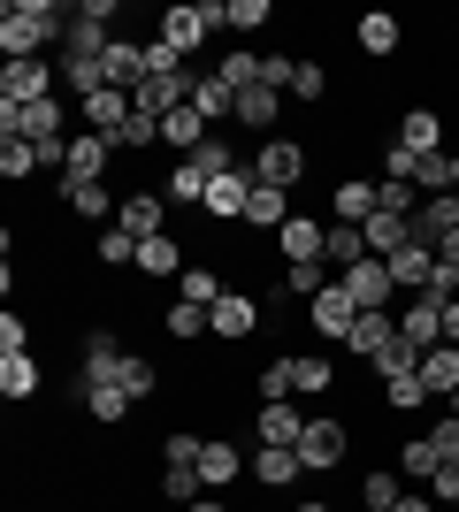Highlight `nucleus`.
Listing matches in <instances>:
<instances>
[{"mask_svg":"<svg viewBox=\"0 0 459 512\" xmlns=\"http://www.w3.org/2000/svg\"><path fill=\"white\" fill-rule=\"evenodd\" d=\"M62 31H69L62 0H8L0 8V54L8 62H39L46 46H62Z\"/></svg>","mask_w":459,"mask_h":512,"instance_id":"f257e3e1","label":"nucleus"},{"mask_svg":"<svg viewBox=\"0 0 459 512\" xmlns=\"http://www.w3.org/2000/svg\"><path fill=\"white\" fill-rule=\"evenodd\" d=\"M222 23H230V0H176V8H161V31H153V39L176 46V54L192 62V54L215 39Z\"/></svg>","mask_w":459,"mask_h":512,"instance_id":"f03ea898","label":"nucleus"},{"mask_svg":"<svg viewBox=\"0 0 459 512\" xmlns=\"http://www.w3.org/2000/svg\"><path fill=\"white\" fill-rule=\"evenodd\" d=\"M253 176L299 199V184L314 176V146H306V138H291V130H284V138H261V146H253Z\"/></svg>","mask_w":459,"mask_h":512,"instance_id":"7ed1b4c3","label":"nucleus"},{"mask_svg":"<svg viewBox=\"0 0 459 512\" xmlns=\"http://www.w3.org/2000/svg\"><path fill=\"white\" fill-rule=\"evenodd\" d=\"M0 138H23V146H54V138H69V92L31 100V107L0 100Z\"/></svg>","mask_w":459,"mask_h":512,"instance_id":"20e7f679","label":"nucleus"},{"mask_svg":"<svg viewBox=\"0 0 459 512\" xmlns=\"http://www.w3.org/2000/svg\"><path fill=\"white\" fill-rule=\"evenodd\" d=\"M345 459H352V421L345 413H314L306 436H299V467L306 474H337Z\"/></svg>","mask_w":459,"mask_h":512,"instance_id":"39448f33","label":"nucleus"},{"mask_svg":"<svg viewBox=\"0 0 459 512\" xmlns=\"http://www.w3.org/2000/svg\"><path fill=\"white\" fill-rule=\"evenodd\" d=\"M62 92V62H0V100L8 107H31V100H54Z\"/></svg>","mask_w":459,"mask_h":512,"instance_id":"423d86ee","label":"nucleus"},{"mask_svg":"<svg viewBox=\"0 0 459 512\" xmlns=\"http://www.w3.org/2000/svg\"><path fill=\"white\" fill-rule=\"evenodd\" d=\"M352 321H360V306H352L345 283H329V291H314V299H306V329H314V344H322V352L352 337Z\"/></svg>","mask_w":459,"mask_h":512,"instance_id":"0eeeda50","label":"nucleus"},{"mask_svg":"<svg viewBox=\"0 0 459 512\" xmlns=\"http://www.w3.org/2000/svg\"><path fill=\"white\" fill-rule=\"evenodd\" d=\"M169 192H161V184H131V192H123V207H115V230H131L138 245H146V237H161L169 230Z\"/></svg>","mask_w":459,"mask_h":512,"instance_id":"6e6552de","label":"nucleus"},{"mask_svg":"<svg viewBox=\"0 0 459 512\" xmlns=\"http://www.w3.org/2000/svg\"><path fill=\"white\" fill-rule=\"evenodd\" d=\"M268 245H276V260H284V268H306V260H322V245H329V214H291V222L268 237Z\"/></svg>","mask_w":459,"mask_h":512,"instance_id":"1a4fd4ad","label":"nucleus"},{"mask_svg":"<svg viewBox=\"0 0 459 512\" xmlns=\"http://www.w3.org/2000/svg\"><path fill=\"white\" fill-rule=\"evenodd\" d=\"M115 161H123V153H115L100 130H69V176H62V192H69V184H108Z\"/></svg>","mask_w":459,"mask_h":512,"instance_id":"9d476101","label":"nucleus"},{"mask_svg":"<svg viewBox=\"0 0 459 512\" xmlns=\"http://www.w3.org/2000/svg\"><path fill=\"white\" fill-rule=\"evenodd\" d=\"M253 474V451H238L230 436H207L199 444V482H207V497H222L230 482H245Z\"/></svg>","mask_w":459,"mask_h":512,"instance_id":"9b49d317","label":"nucleus"},{"mask_svg":"<svg viewBox=\"0 0 459 512\" xmlns=\"http://www.w3.org/2000/svg\"><path fill=\"white\" fill-rule=\"evenodd\" d=\"M253 184H261V176H253V161H245V169H230V176H215V184H207V199H199V214H207V222H245Z\"/></svg>","mask_w":459,"mask_h":512,"instance_id":"f8f14e48","label":"nucleus"},{"mask_svg":"<svg viewBox=\"0 0 459 512\" xmlns=\"http://www.w3.org/2000/svg\"><path fill=\"white\" fill-rule=\"evenodd\" d=\"M337 283L352 291V306H360V314H391V306H398V283H391V268H383L375 253L360 260V268H345Z\"/></svg>","mask_w":459,"mask_h":512,"instance_id":"ddd939ff","label":"nucleus"},{"mask_svg":"<svg viewBox=\"0 0 459 512\" xmlns=\"http://www.w3.org/2000/svg\"><path fill=\"white\" fill-rule=\"evenodd\" d=\"M261 321H268V306L253 299V291H238V283H230V299L207 314V329H215V344H245L253 329H261Z\"/></svg>","mask_w":459,"mask_h":512,"instance_id":"4468645a","label":"nucleus"},{"mask_svg":"<svg viewBox=\"0 0 459 512\" xmlns=\"http://www.w3.org/2000/svg\"><path fill=\"white\" fill-rule=\"evenodd\" d=\"M306 421L314 413H299V398H276V406H253V444H276V451H299Z\"/></svg>","mask_w":459,"mask_h":512,"instance_id":"2eb2a0df","label":"nucleus"},{"mask_svg":"<svg viewBox=\"0 0 459 512\" xmlns=\"http://www.w3.org/2000/svg\"><path fill=\"white\" fill-rule=\"evenodd\" d=\"M184 268H192V245H184L176 230H161V237L138 245V283H176Z\"/></svg>","mask_w":459,"mask_h":512,"instance_id":"dca6fc26","label":"nucleus"},{"mask_svg":"<svg viewBox=\"0 0 459 512\" xmlns=\"http://www.w3.org/2000/svg\"><path fill=\"white\" fill-rule=\"evenodd\" d=\"M131 115H138V100H131V92H92V100L85 107H77V130H100V138H108V146H115V138H123V130H131Z\"/></svg>","mask_w":459,"mask_h":512,"instance_id":"f3484780","label":"nucleus"},{"mask_svg":"<svg viewBox=\"0 0 459 512\" xmlns=\"http://www.w3.org/2000/svg\"><path fill=\"white\" fill-rule=\"evenodd\" d=\"M115 207H123V199H115L108 184H69V192H62V214L77 222V230H92V237L115 230Z\"/></svg>","mask_w":459,"mask_h":512,"instance_id":"a211bd4d","label":"nucleus"},{"mask_svg":"<svg viewBox=\"0 0 459 512\" xmlns=\"http://www.w3.org/2000/svg\"><path fill=\"white\" fill-rule=\"evenodd\" d=\"M238 130L253 146H261V138H284V92H268V85L238 92Z\"/></svg>","mask_w":459,"mask_h":512,"instance_id":"6ab92c4d","label":"nucleus"},{"mask_svg":"<svg viewBox=\"0 0 459 512\" xmlns=\"http://www.w3.org/2000/svg\"><path fill=\"white\" fill-rule=\"evenodd\" d=\"M391 138L406 153H444V107H398V123H391Z\"/></svg>","mask_w":459,"mask_h":512,"instance_id":"aec40b11","label":"nucleus"},{"mask_svg":"<svg viewBox=\"0 0 459 512\" xmlns=\"http://www.w3.org/2000/svg\"><path fill=\"white\" fill-rule=\"evenodd\" d=\"M352 46H360V54H368V62H391L398 46H406V23H398L391 8H368V16L352 23Z\"/></svg>","mask_w":459,"mask_h":512,"instance_id":"412c9836","label":"nucleus"},{"mask_svg":"<svg viewBox=\"0 0 459 512\" xmlns=\"http://www.w3.org/2000/svg\"><path fill=\"white\" fill-rule=\"evenodd\" d=\"M322 214H329V222H360V230H368V222H375V176H337Z\"/></svg>","mask_w":459,"mask_h":512,"instance_id":"4be33fe9","label":"nucleus"},{"mask_svg":"<svg viewBox=\"0 0 459 512\" xmlns=\"http://www.w3.org/2000/svg\"><path fill=\"white\" fill-rule=\"evenodd\" d=\"M176 299H184V306H207V314H215V306L230 299V276H222L215 260H199V253H192V268L176 276Z\"/></svg>","mask_w":459,"mask_h":512,"instance_id":"5701e85b","label":"nucleus"},{"mask_svg":"<svg viewBox=\"0 0 459 512\" xmlns=\"http://www.w3.org/2000/svg\"><path fill=\"white\" fill-rule=\"evenodd\" d=\"M398 337L414 344V352L444 344V306H437V299H406V306H398Z\"/></svg>","mask_w":459,"mask_h":512,"instance_id":"b1692460","label":"nucleus"},{"mask_svg":"<svg viewBox=\"0 0 459 512\" xmlns=\"http://www.w3.org/2000/svg\"><path fill=\"white\" fill-rule=\"evenodd\" d=\"M192 107H199V115H207V123H238V92H230V85H222V77H215V69H192Z\"/></svg>","mask_w":459,"mask_h":512,"instance_id":"393cba45","label":"nucleus"},{"mask_svg":"<svg viewBox=\"0 0 459 512\" xmlns=\"http://www.w3.org/2000/svg\"><path fill=\"white\" fill-rule=\"evenodd\" d=\"M291 214H299V207H291V192H276V184H253V207H245V230H253V237H276V230L291 222Z\"/></svg>","mask_w":459,"mask_h":512,"instance_id":"a878e982","label":"nucleus"},{"mask_svg":"<svg viewBox=\"0 0 459 512\" xmlns=\"http://www.w3.org/2000/svg\"><path fill=\"white\" fill-rule=\"evenodd\" d=\"M391 467L406 474L414 490H429V482H437V467H444V451L429 444V428H421V436H406V444H398V459H391Z\"/></svg>","mask_w":459,"mask_h":512,"instance_id":"bb28decb","label":"nucleus"},{"mask_svg":"<svg viewBox=\"0 0 459 512\" xmlns=\"http://www.w3.org/2000/svg\"><path fill=\"white\" fill-rule=\"evenodd\" d=\"M383 268H391V283L406 291V299H421V291H429V276H437V253H421V245H398Z\"/></svg>","mask_w":459,"mask_h":512,"instance_id":"cd10ccee","label":"nucleus"},{"mask_svg":"<svg viewBox=\"0 0 459 512\" xmlns=\"http://www.w3.org/2000/svg\"><path fill=\"white\" fill-rule=\"evenodd\" d=\"M391 337H398V306H391V314H360V321H352V337L337 344V352H352V360H375Z\"/></svg>","mask_w":459,"mask_h":512,"instance_id":"c85d7f7f","label":"nucleus"},{"mask_svg":"<svg viewBox=\"0 0 459 512\" xmlns=\"http://www.w3.org/2000/svg\"><path fill=\"white\" fill-rule=\"evenodd\" d=\"M146 46L153 39H115L108 46V85L115 92H138V85H146Z\"/></svg>","mask_w":459,"mask_h":512,"instance_id":"c756f323","label":"nucleus"},{"mask_svg":"<svg viewBox=\"0 0 459 512\" xmlns=\"http://www.w3.org/2000/svg\"><path fill=\"white\" fill-rule=\"evenodd\" d=\"M299 451H276V444H253V482H261V490H291V482H299Z\"/></svg>","mask_w":459,"mask_h":512,"instance_id":"7c9ffc66","label":"nucleus"},{"mask_svg":"<svg viewBox=\"0 0 459 512\" xmlns=\"http://www.w3.org/2000/svg\"><path fill=\"white\" fill-rule=\"evenodd\" d=\"M253 406H276V398H299V360L291 352H276V360H261V375H253Z\"/></svg>","mask_w":459,"mask_h":512,"instance_id":"2f4dec72","label":"nucleus"},{"mask_svg":"<svg viewBox=\"0 0 459 512\" xmlns=\"http://www.w3.org/2000/svg\"><path fill=\"white\" fill-rule=\"evenodd\" d=\"M421 383H429V398H452L459 390V344H429V352H421Z\"/></svg>","mask_w":459,"mask_h":512,"instance_id":"473e14b6","label":"nucleus"},{"mask_svg":"<svg viewBox=\"0 0 459 512\" xmlns=\"http://www.w3.org/2000/svg\"><path fill=\"white\" fill-rule=\"evenodd\" d=\"M322 260L337 268V276H345V268H360V260H368V230H360V222H329V245H322Z\"/></svg>","mask_w":459,"mask_h":512,"instance_id":"72a5a7b5","label":"nucleus"},{"mask_svg":"<svg viewBox=\"0 0 459 512\" xmlns=\"http://www.w3.org/2000/svg\"><path fill=\"white\" fill-rule=\"evenodd\" d=\"M0 398H16V406L39 398V360H31V352H8V360H0Z\"/></svg>","mask_w":459,"mask_h":512,"instance_id":"f704fd0d","label":"nucleus"},{"mask_svg":"<svg viewBox=\"0 0 459 512\" xmlns=\"http://www.w3.org/2000/svg\"><path fill=\"white\" fill-rule=\"evenodd\" d=\"M207 184H215V176L199 169V161H176V169L161 176V192H169V207H199V199H207Z\"/></svg>","mask_w":459,"mask_h":512,"instance_id":"c9c22d12","label":"nucleus"},{"mask_svg":"<svg viewBox=\"0 0 459 512\" xmlns=\"http://www.w3.org/2000/svg\"><path fill=\"white\" fill-rule=\"evenodd\" d=\"M291 360H299V398H329V390H337V360H329L322 344H314V352H291Z\"/></svg>","mask_w":459,"mask_h":512,"instance_id":"e433bc0d","label":"nucleus"},{"mask_svg":"<svg viewBox=\"0 0 459 512\" xmlns=\"http://www.w3.org/2000/svg\"><path fill=\"white\" fill-rule=\"evenodd\" d=\"M215 77L230 92H253V85H261V46H230V54L215 62Z\"/></svg>","mask_w":459,"mask_h":512,"instance_id":"4c0bfd02","label":"nucleus"},{"mask_svg":"<svg viewBox=\"0 0 459 512\" xmlns=\"http://www.w3.org/2000/svg\"><path fill=\"white\" fill-rule=\"evenodd\" d=\"M368 375H375V383H398V375H421V352H414L406 337H391V344H383V352L368 360Z\"/></svg>","mask_w":459,"mask_h":512,"instance_id":"58836bf2","label":"nucleus"},{"mask_svg":"<svg viewBox=\"0 0 459 512\" xmlns=\"http://www.w3.org/2000/svg\"><path fill=\"white\" fill-rule=\"evenodd\" d=\"M329 85H337V77H329V62H314V54H306L284 100H299V107H322V100H329Z\"/></svg>","mask_w":459,"mask_h":512,"instance_id":"ea45409f","label":"nucleus"},{"mask_svg":"<svg viewBox=\"0 0 459 512\" xmlns=\"http://www.w3.org/2000/svg\"><path fill=\"white\" fill-rule=\"evenodd\" d=\"M161 337H176V344H199V337H215V329H207V306H184V299H176L169 314H161Z\"/></svg>","mask_w":459,"mask_h":512,"instance_id":"a19ab883","label":"nucleus"},{"mask_svg":"<svg viewBox=\"0 0 459 512\" xmlns=\"http://www.w3.org/2000/svg\"><path fill=\"white\" fill-rule=\"evenodd\" d=\"M268 23H276L268 0H230V23H222V31H230V39H261Z\"/></svg>","mask_w":459,"mask_h":512,"instance_id":"79ce46f5","label":"nucleus"},{"mask_svg":"<svg viewBox=\"0 0 459 512\" xmlns=\"http://www.w3.org/2000/svg\"><path fill=\"white\" fill-rule=\"evenodd\" d=\"M375 398H383V406H391V413H421V406H437L421 375H398V383H383V390H375Z\"/></svg>","mask_w":459,"mask_h":512,"instance_id":"37998d69","label":"nucleus"},{"mask_svg":"<svg viewBox=\"0 0 459 512\" xmlns=\"http://www.w3.org/2000/svg\"><path fill=\"white\" fill-rule=\"evenodd\" d=\"M92 260H100V268H138V237L131 230H100L92 237Z\"/></svg>","mask_w":459,"mask_h":512,"instance_id":"c03bdc74","label":"nucleus"},{"mask_svg":"<svg viewBox=\"0 0 459 512\" xmlns=\"http://www.w3.org/2000/svg\"><path fill=\"white\" fill-rule=\"evenodd\" d=\"M0 176H8V184H31V176H39V146H23V138H0Z\"/></svg>","mask_w":459,"mask_h":512,"instance_id":"a18cd8bd","label":"nucleus"},{"mask_svg":"<svg viewBox=\"0 0 459 512\" xmlns=\"http://www.w3.org/2000/svg\"><path fill=\"white\" fill-rule=\"evenodd\" d=\"M161 497H169V505H199V497H207L199 467H161Z\"/></svg>","mask_w":459,"mask_h":512,"instance_id":"49530a36","label":"nucleus"},{"mask_svg":"<svg viewBox=\"0 0 459 512\" xmlns=\"http://www.w3.org/2000/svg\"><path fill=\"white\" fill-rule=\"evenodd\" d=\"M199 444H207L199 428H169L161 436V467H199Z\"/></svg>","mask_w":459,"mask_h":512,"instance_id":"de8ad7c7","label":"nucleus"},{"mask_svg":"<svg viewBox=\"0 0 459 512\" xmlns=\"http://www.w3.org/2000/svg\"><path fill=\"white\" fill-rule=\"evenodd\" d=\"M123 390H131L138 406H146L153 390H161V367H153V360H146V352H131V360H123Z\"/></svg>","mask_w":459,"mask_h":512,"instance_id":"09e8293b","label":"nucleus"},{"mask_svg":"<svg viewBox=\"0 0 459 512\" xmlns=\"http://www.w3.org/2000/svg\"><path fill=\"white\" fill-rule=\"evenodd\" d=\"M398 245H406V222H398V214H375V222H368V253H375V260H391Z\"/></svg>","mask_w":459,"mask_h":512,"instance_id":"8fccbe9b","label":"nucleus"},{"mask_svg":"<svg viewBox=\"0 0 459 512\" xmlns=\"http://www.w3.org/2000/svg\"><path fill=\"white\" fill-rule=\"evenodd\" d=\"M8 352H31V321H23L16 306L0 314V360H8Z\"/></svg>","mask_w":459,"mask_h":512,"instance_id":"3c124183","label":"nucleus"},{"mask_svg":"<svg viewBox=\"0 0 459 512\" xmlns=\"http://www.w3.org/2000/svg\"><path fill=\"white\" fill-rule=\"evenodd\" d=\"M77 16H85V23H100L108 39H123V31H115V16H123V0H77Z\"/></svg>","mask_w":459,"mask_h":512,"instance_id":"603ef678","label":"nucleus"},{"mask_svg":"<svg viewBox=\"0 0 459 512\" xmlns=\"http://www.w3.org/2000/svg\"><path fill=\"white\" fill-rule=\"evenodd\" d=\"M429 444H437L444 459H459V413H437V421H429Z\"/></svg>","mask_w":459,"mask_h":512,"instance_id":"864d4df0","label":"nucleus"},{"mask_svg":"<svg viewBox=\"0 0 459 512\" xmlns=\"http://www.w3.org/2000/svg\"><path fill=\"white\" fill-rule=\"evenodd\" d=\"M429 497H437L444 512L459 505V459H444V467H437V482H429Z\"/></svg>","mask_w":459,"mask_h":512,"instance_id":"5fc2aeb1","label":"nucleus"},{"mask_svg":"<svg viewBox=\"0 0 459 512\" xmlns=\"http://www.w3.org/2000/svg\"><path fill=\"white\" fill-rule=\"evenodd\" d=\"M398 512H444V505H437L429 490H406V497H398Z\"/></svg>","mask_w":459,"mask_h":512,"instance_id":"6e6d98bb","label":"nucleus"},{"mask_svg":"<svg viewBox=\"0 0 459 512\" xmlns=\"http://www.w3.org/2000/svg\"><path fill=\"white\" fill-rule=\"evenodd\" d=\"M437 268H452V276H459V230L444 237V253H437Z\"/></svg>","mask_w":459,"mask_h":512,"instance_id":"4d7b16f0","label":"nucleus"},{"mask_svg":"<svg viewBox=\"0 0 459 512\" xmlns=\"http://www.w3.org/2000/svg\"><path fill=\"white\" fill-rule=\"evenodd\" d=\"M444 344H459V299H444Z\"/></svg>","mask_w":459,"mask_h":512,"instance_id":"13d9d810","label":"nucleus"},{"mask_svg":"<svg viewBox=\"0 0 459 512\" xmlns=\"http://www.w3.org/2000/svg\"><path fill=\"white\" fill-rule=\"evenodd\" d=\"M184 512H238L230 497H199V505H184Z\"/></svg>","mask_w":459,"mask_h":512,"instance_id":"bf43d9fd","label":"nucleus"},{"mask_svg":"<svg viewBox=\"0 0 459 512\" xmlns=\"http://www.w3.org/2000/svg\"><path fill=\"white\" fill-rule=\"evenodd\" d=\"M452 192H459V146H452Z\"/></svg>","mask_w":459,"mask_h":512,"instance_id":"052dcab7","label":"nucleus"},{"mask_svg":"<svg viewBox=\"0 0 459 512\" xmlns=\"http://www.w3.org/2000/svg\"><path fill=\"white\" fill-rule=\"evenodd\" d=\"M444 413H459V390H452V398H444Z\"/></svg>","mask_w":459,"mask_h":512,"instance_id":"680f3d73","label":"nucleus"},{"mask_svg":"<svg viewBox=\"0 0 459 512\" xmlns=\"http://www.w3.org/2000/svg\"><path fill=\"white\" fill-rule=\"evenodd\" d=\"M360 512H368V505H360Z\"/></svg>","mask_w":459,"mask_h":512,"instance_id":"e2e57ef3","label":"nucleus"},{"mask_svg":"<svg viewBox=\"0 0 459 512\" xmlns=\"http://www.w3.org/2000/svg\"><path fill=\"white\" fill-rule=\"evenodd\" d=\"M452 512H459V505H452Z\"/></svg>","mask_w":459,"mask_h":512,"instance_id":"0e129e2a","label":"nucleus"}]
</instances>
